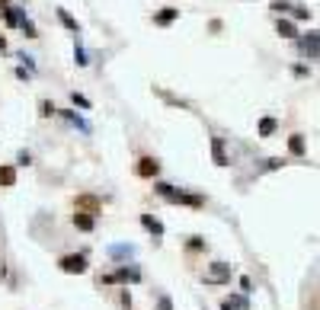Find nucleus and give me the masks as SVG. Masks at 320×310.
<instances>
[{
    "label": "nucleus",
    "mask_w": 320,
    "mask_h": 310,
    "mask_svg": "<svg viewBox=\"0 0 320 310\" xmlns=\"http://www.w3.org/2000/svg\"><path fill=\"white\" fill-rule=\"evenodd\" d=\"M58 269L67 272V275H84L87 272V256L84 253H67V256L58 259Z\"/></svg>",
    "instance_id": "nucleus-1"
},
{
    "label": "nucleus",
    "mask_w": 320,
    "mask_h": 310,
    "mask_svg": "<svg viewBox=\"0 0 320 310\" xmlns=\"http://www.w3.org/2000/svg\"><path fill=\"white\" fill-rule=\"evenodd\" d=\"M231 281V266L228 262H211L205 272V285H228Z\"/></svg>",
    "instance_id": "nucleus-2"
},
{
    "label": "nucleus",
    "mask_w": 320,
    "mask_h": 310,
    "mask_svg": "<svg viewBox=\"0 0 320 310\" xmlns=\"http://www.w3.org/2000/svg\"><path fill=\"white\" fill-rule=\"evenodd\" d=\"M298 51H301L304 58H317V55H320V35H317V32L301 35V39H298Z\"/></svg>",
    "instance_id": "nucleus-3"
},
{
    "label": "nucleus",
    "mask_w": 320,
    "mask_h": 310,
    "mask_svg": "<svg viewBox=\"0 0 320 310\" xmlns=\"http://www.w3.org/2000/svg\"><path fill=\"white\" fill-rule=\"evenodd\" d=\"M154 192L163 195L167 201H173V205H183V192H180V189H173L170 183H157V186H154Z\"/></svg>",
    "instance_id": "nucleus-4"
},
{
    "label": "nucleus",
    "mask_w": 320,
    "mask_h": 310,
    "mask_svg": "<svg viewBox=\"0 0 320 310\" xmlns=\"http://www.w3.org/2000/svg\"><path fill=\"white\" fill-rule=\"evenodd\" d=\"M160 173V163L154 157H141L138 160V176H144V179H154V176Z\"/></svg>",
    "instance_id": "nucleus-5"
},
{
    "label": "nucleus",
    "mask_w": 320,
    "mask_h": 310,
    "mask_svg": "<svg viewBox=\"0 0 320 310\" xmlns=\"http://www.w3.org/2000/svg\"><path fill=\"white\" fill-rule=\"evenodd\" d=\"M135 253H138L135 243H115V246H109V256L112 259H135Z\"/></svg>",
    "instance_id": "nucleus-6"
},
{
    "label": "nucleus",
    "mask_w": 320,
    "mask_h": 310,
    "mask_svg": "<svg viewBox=\"0 0 320 310\" xmlns=\"http://www.w3.org/2000/svg\"><path fill=\"white\" fill-rule=\"evenodd\" d=\"M74 227H80V230H93V227H96V218H93L90 211H74Z\"/></svg>",
    "instance_id": "nucleus-7"
},
{
    "label": "nucleus",
    "mask_w": 320,
    "mask_h": 310,
    "mask_svg": "<svg viewBox=\"0 0 320 310\" xmlns=\"http://www.w3.org/2000/svg\"><path fill=\"white\" fill-rule=\"evenodd\" d=\"M211 153H215V163H218V166H228V163H231L228 153H224V141H221V138H211Z\"/></svg>",
    "instance_id": "nucleus-8"
},
{
    "label": "nucleus",
    "mask_w": 320,
    "mask_h": 310,
    "mask_svg": "<svg viewBox=\"0 0 320 310\" xmlns=\"http://www.w3.org/2000/svg\"><path fill=\"white\" fill-rule=\"evenodd\" d=\"M176 16H180V10H176V7H167V10H160V13L154 16V22H157V26H170Z\"/></svg>",
    "instance_id": "nucleus-9"
},
{
    "label": "nucleus",
    "mask_w": 320,
    "mask_h": 310,
    "mask_svg": "<svg viewBox=\"0 0 320 310\" xmlns=\"http://www.w3.org/2000/svg\"><path fill=\"white\" fill-rule=\"evenodd\" d=\"M276 32L282 35V39H298V29H294V22H291V19H279Z\"/></svg>",
    "instance_id": "nucleus-10"
},
{
    "label": "nucleus",
    "mask_w": 320,
    "mask_h": 310,
    "mask_svg": "<svg viewBox=\"0 0 320 310\" xmlns=\"http://www.w3.org/2000/svg\"><path fill=\"white\" fill-rule=\"evenodd\" d=\"M141 224L154 234V237H163V224L157 221V218H151V214H141Z\"/></svg>",
    "instance_id": "nucleus-11"
},
{
    "label": "nucleus",
    "mask_w": 320,
    "mask_h": 310,
    "mask_svg": "<svg viewBox=\"0 0 320 310\" xmlns=\"http://www.w3.org/2000/svg\"><path fill=\"white\" fill-rule=\"evenodd\" d=\"M276 128H279V122H276L272 115H266L263 122H259V135H263V138H272V135H276Z\"/></svg>",
    "instance_id": "nucleus-12"
},
{
    "label": "nucleus",
    "mask_w": 320,
    "mask_h": 310,
    "mask_svg": "<svg viewBox=\"0 0 320 310\" xmlns=\"http://www.w3.org/2000/svg\"><path fill=\"white\" fill-rule=\"evenodd\" d=\"M84 208H90V214H96L100 198H93V195H80V198H77V211H84Z\"/></svg>",
    "instance_id": "nucleus-13"
},
{
    "label": "nucleus",
    "mask_w": 320,
    "mask_h": 310,
    "mask_svg": "<svg viewBox=\"0 0 320 310\" xmlns=\"http://www.w3.org/2000/svg\"><path fill=\"white\" fill-rule=\"evenodd\" d=\"M0 186H16V170L13 166H0Z\"/></svg>",
    "instance_id": "nucleus-14"
},
{
    "label": "nucleus",
    "mask_w": 320,
    "mask_h": 310,
    "mask_svg": "<svg viewBox=\"0 0 320 310\" xmlns=\"http://www.w3.org/2000/svg\"><path fill=\"white\" fill-rule=\"evenodd\" d=\"M288 150L294 153V157H304V138L301 135H291L288 138Z\"/></svg>",
    "instance_id": "nucleus-15"
},
{
    "label": "nucleus",
    "mask_w": 320,
    "mask_h": 310,
    "mask_svg": "<svg viewBox=\"0 0 320 310\" xmlns=\"http://www.w3.org/2000/svg\"><path fill=\"white\" fill-rule=\"evenodd\" d=\"M141 278V272L132 266V269H118V275H115V281H138Z\"/></svg>",
    "instance_id": "nucleus-16"
},
{
    "label": "nucleus",
    "mask_w": 320,
    "mask_h": 310,
    "mask_svg": "<svg viewBox=\"0 0 320 310\" xmlns=\"http://www.w3.org/2000/svg\"><path fill=\"white\" fill-rule=\"evenodd\" d=\"M58 19H61V22H64V26L70 29V32H80V26H77V19H74V16H70V13H67V10H58Z\"/></svg>",
    "instance_id": "nucleus-17"
},
{
    "label": "nucleus",
    "mask_w": 320,
    "mask_h": 310,
    "mask_svg": "<svg viewBox=\"0 0 320 310\" xmlns=\"http://www.w3.org/2000/svg\"><path fill=\"white\" fill-rule=\"evenodd\" d=\"M39 115H42V118H48V115H55V102H48V99H42V102H39Z\"/></svg>",
    "instance_id": "nucleus-18"
},
{
    "label": "nucleus",
    "mask_w": 320,
    "mask_h": 310,
    "mask_svg": "<svg viewBox=\"0 0 320 310\" xmlns=\"http://www.w3.org/2000/svg\"><path fill=\"white\" fill-rule=\"evenodd\" d=\"M70 102H74V106H80V109H90V99L84 96V93H70Z\"/></svg>",
    "instance_id": "nucleus-19"
},
{
    "label": "nucleus",
    "mask_w": 320,
    "mask_h": 310,
    "mask_svg": "<svg viewBox=\"0 0 320 310\" xmlns=\"http://www.w3.org/2000/svg\"><path fill=\"white\" fill-rule=\"evenodd\" d=\"M294 10H291V16L294 19H311V10H307V7H298V4H291Z\"/></svg>",
    "instance_id": "nucleus-20"
},
{
    "label": "nucleus",
    "mask_w": 320,
    "mask_h": 310,
    "mask_svg": "<svg viewBox=\"0 0 320 310\" xmlns=\"http://www.w3.org/2000/svg\"><path fill=\"white\" fill-rule=\"evenodd\" d=\"M74 61H77L80 67H87V61H90V58H87V51H84V48H80V45H77V48H74Z\"/></svg>",
    "instance_id": "nucleus-21"
},
{
    "label": "nucleus",
    "mask_w": 320,
    "mask_h": 310,
    "mask_svg": "<svg viewBox=\"0 0 320 310\" xmlns=\"http://www.w3.org/2000/svg\"><path fill=\"white\" fill-rule=\"evenodd\" d=\"M19 29H22V32H26V35H29V39H35V35H39V32H35V26H32V22H29V19H22V22H19Z\"/></svg>",
    "instance_id": "nucleus-22"
},
{
    "label": "nucleus",
    "mask_w": 320,
    "mask_h": 310,
    "mask_svg": "<svg viewBox=\"0 0 320 310\" xmlns=\"http://www.w3.org/2000/svg\"><path fill=\"white\" fill-rule=\"evenodd\" d=\"M228 304H231V307H240V310H247V297L234 294V297H228Z\"/></svg>",
    "instance_id": "nucleus-23"
},
{
    "label": "nucleus",
    "mask_w": 320,
    "mask_h": 310,
    "mask_svg": "<svg viewBox=\"0 0 320 310\" xmlns=\"http://www.w3.org/2000/svg\"><path fill=\"white\" fill-rule=\"evenodd\" d=\"M272 10H276V13H288L291 4H288V0H276V4H272Z\"/></svg>",
    "instance_id": "nucleus-24"
},
{
    "label": "nucleus",
    "mask_w": 320,
    "mask_h": 310,
    "mask_svg": "<svg viewBox=\"0 0 320 310\" xmlns=\"http://www.w3.org/2000/svg\"><path fill=\"white\" fill-rule=\"evenodd\" d=\"M16 163H19V166H29V163H32V153H29V150H22L19 157H16Z\"/></svg>",
    "instance_id": "nucleus-25"
},
{
    "label": "nucleus",
    "mask_w": 320,
    "mask_h": 310,
    "mask_svg": "<svg viewBox=\"0 0 320 310\" xmlns=\"http://www.w3.org/2000/svg\"><path fill=\"white\" fill-rule=\"evenodd\" d=\"M157 310H173V301H170V297H167V294H163V297H160V301H157Z\"/></svg>",
    "instance_id": "nucleus-26"
},
{
    "label": "nucleus",
    "mask_w": 320,
    "mask_h": 310,
    "mask_svg": "<svg viewBox=\"0 0 320 310\" xmlns=\"http://www.w3.org/2000/svg\"><path fill=\"white\" fill-rule=\"evenodd\" d=\"M276 166H282V160H276V157H272V160H266L263 166H259V173H263V170H276Z\"/></svg>",
    "instance_id": "nucleus-27"
},
{
    "label": "nucleus",
    "mask_w": 320,
    "mask_h": 310,
    "mask_svg": "<svg viewBox=\"0 0 320 310\" xmlns=\"http://www.w3.org/2000/svg\"><path fill=\"white\" fill-rule=\"evenodd\" d=\"M189 249H205V240H199V237H192V240H189Z\"/></svg>",
    "instance_id": "nucleus-28"
},
{
    "label": "nucleus",
    "mask_w": 320,
    "mask_h": 310,
    "mask_svg": "<svg viewBox=\"0 0 320 310\" xmlns=\"http://www.w3.org/2000/svg\"><path fill=\"white\" fill-rule=\"evenodd\" d=\"M118 301H122V307L128 310V307H132V294H128V291H122V297H118Z\"/></svg>",
    "instance_id": "nucleus-29"
},
{
    "label": "nucleus",
    "mask_w": 320,
    "mask_h": 310,
    "mask_svg": "<svg viewBox=\"0 0 320 310\" xmlns=\"http://www.w3.org/2000/svg\"><path fill=\"white\" fill-rule=\"evenodd\" d=\"M240 288H243V291H253V281L243 275V278H240Z\"/></svg>",
    "instance_id": "nucleus-30"
},
{
    "label": "nucleus",
    "mask_w": 320,
    "mask_h": 310,
    "mask_svg": "<svg viewBox=\"0 0 320 310\" xmlns=\"http://www.w3.org/2000/svg\"><path fill=\"white\" fill-rule=\"evenodd\" d=\"M0 51H7V42H4V35H0Z\"/></svg>",
    "instance_id": "nucleus-31"
},
{
    "label": "nucleus",
    "mask_w": 320,
    "mask_h": 310,
    "mask_svg": "<svg viewBox=\"0 0 320 310\" xmlns=\"http://www.w3.org/2000/svg\"><path fill=\"white\" fill-rule=\"evenodd\" d=\"M221 310H234V307H231V304H228V301H224V304H221Z\"/></svg>",
    "instance_id": "nucleus-32"
}]
</instances>
